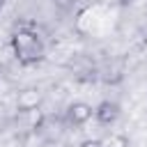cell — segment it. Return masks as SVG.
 I'll return each mask as SVG.
<instances>
[{
	"instance_id": "6da1fadb",
	"label": "cell",
	"mask_w": 147,
	"mask_h": 147,
	"mask_svg": "<svg viewBox=\"0 0 147 147\" xmlns=\"http://www.w3.org/2000/svg\"><path fill=\"white\" fill-rule=\"evenodd\" d=\"M11 48H14L16 60L21 64H25V67L28 64H37L39 60H44V41L28 25H21V28L14 30V34H11Z\"/></svg>"
},
{
	"instance_id": "7a4b0ae2",
	"label": "cell",
	"mask_w": 147,
	"mask_h": 147,
	"mask_svg": "<svg viewBox=\"0 0 147 147\" xmlns=\"http://www.w3.org/2000/svg\"><path fill=\"white\" fill-rule=\"evenodd\" d=\"M92 113H94V108H92L90 103H85V101H74V103L67 108V122L80 126V124H85V122L92 117Z\"/></svg>"
},
{
	"instance_id": "3957f363",
	"label": "cell",
	"mask_w": 147,
	"mask_h": 147,
	"mask_svg": "<svg viewBox=\"0 0 147 147\" xmlns=\"http://www.w3.org/2000/svg\"><path fill=\"white\" fill-rule=\"evenodd\" d=\"M41 92L37 90V87H25V90H21L18 92V96H16V108L18 110H32V108H39V103H41Z\"/></svg>"
},
{
	"instance_id": "277c9868",
	"label": "cell",
	"mask_w": 147,
	"mask_h": 147,
	"mask_svg": "<svg viewBox=\"0 0 147 147\" xmlns=\"http://www.w3.org/2000/svg\"><path fill=\"white\" fill-rule=\"evenodd\" d=\"M94 115H96V119H99L101 124H113V122H117V117H119V106H117L115 101H101V103L94 108Z\"/></svg>"
},
{
	"instance_id": "5b68a950",
	"label": "cell",
	"mask_w": 147,
	"mask_h": 147,
	"mask_svg": "<svg viewBox=\"0 0 147 147\" xmlns=\"http://www.w3.org/2000/svg\"><path fill=\"white\" fill-rule=\"evenodd\" d=\"M48 136L37 126V129H28L21 136V147H48Z\"/></svg>"
},
{
	"instance_id": "8992f818",
	"label": "cell",
	"mask_w": 147,
	"mask_h": 147,
	"mask_svg": "<svg viewBox=\"0 0 147 147\" xmlns=\"http://www.w3.org/2000/svg\"><path fill=\"white\" fill-rule=\"evenodd\" d=\"M44 115L39 108H32V110H18V122L25 126V129H37L41 124Z\"/></svg>"
},
{
	"instance_id": "52a82bcc",
	"label": "cell",
	"mask_w": 147,
	"mask_h": 147,
	"mask_svg": "<svg viewBox=\"0 0 147 147\" xmlns=\"http://www.w3.org/2000/svg\"><path fill=\"white\" fill-rule=\"evenodd\" d=\"M101 80L103 83H117V80H122V64L119 62H106L103 67H101Z\"/></svg>"
},
{
	"instance_id": "ba28073f",
	"label": "cell",
	"mask_w": 147,
	"mask_h": 147,
	"mask_svg": "<svg viewBox=\"0 0 147 147\" xmlns=\"http://www.w3.org/2000/svg\"><path fill=\"white\" fill-rule=\"evenodd\" d=\"M101 142H103V147H129V138L124 133H113Z\"/></svg>"
},
{
	"instance_id": "9c48e42d",
	"label": "cell",
	"mask_w": 147,
	"mask_h": 147,
	"mask_svg": "<svg viewBox=\"0 0 147 147\" xmlns=\"http://www.w3.org/2000/svg\"><path fill=\"white\" fill-rule=\"evenodd\" d=\"M74 2H76V0H55V5H57V7H62V9L74 7Z\"/></svg>"
},
{
	"instance_id": "30bf717a",
	"label": "cell",
	"mask_w": 147,
	"mask_h": 147,
	"mask_svg": "<svg viewBox=\"0 0 147 147\" xmlns=\"http://www.w3.org/2000/svg\"><path fill=\"white\" fill-rule=\"evenodd\" d=\"M80 147H103V142L101 140H85V142H80Z\"/></svg>"
},
{
	"instance_id": "8fae6325",
	"label": "cell",
	"mask_w": 147,
	"mask_h": 147,
	"mask_svg": "<svg viewBox=\"0 0 147 147\" xmlns=\"http://www.w3.org/2000/svg\"><path fill=\"white\" fill-rule=\"evenodd\" d=\"M117 2H122V5H126V2H129V0H117Z\"/></svg>"
},
{
	"instance_id": "7c38bea8",
	"label": "cell",
	"mask_w": 147,
	"mask_h": 147,
	"mask_svg": "<svg viewBox=\"0 0 147 147\" xmlns=\"http://www.w3.org/2000/svg\"><path fill=\"white\" fill-rule=\"evenodd\" d=\"M2 5H5V0H0V9H2Z\"/></svg>"
}]
</instances>
